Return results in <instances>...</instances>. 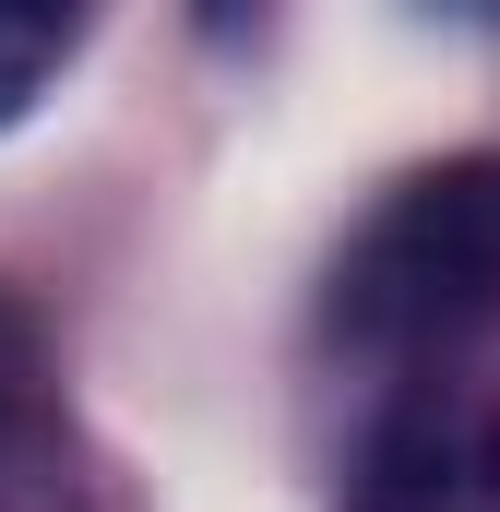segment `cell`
Wrapping results in <instances>:
<instances>
[{
    "label": "cell",
    "instance_id": "obj_1",
    "mask_svg": "<svg viewBox=\"0 0 500 512\" xmlns=\"http://www.w3.org/2000/svg\"><path fill=\"white\" fill-rule=\"evenodd\" d=\"M500 310V155H441L334 262V334L358 358H441Z\"/></svg>",
    "mask_w": 500,
    "mask_h": 512
},
{
    "label": "cell",
    "instance_id": "obj_2",
    "mask_svg": "<svg viewBox=\"0 0 500 512\" xmlns=\"http://www.w3.org/2000/svg\"><path fill=\"white\" fill-rule=\"evenodd\" d=\"M72 417L48 393V358L36 334L0 310V512H72Z\"/></svg>",
    "mask_w": 500,
    "mask_h": 512
},
{
    "label": "cell",
    "instance_id": "obj_3",
    "mask_svg": "<svg viewBox=\"0 0 500 512\" xmlns=\"http://www.w3.org/2000/svg\"><path fill=\"white\" fill-rule=\"evenodd\" d=\"M358 512H453V441H441V417H393L370 441Z\"/></svg>",
    "mask_w": 500,
    "mask_h": 512
},
{
    "label": "cell",
    "instance_id": "obj_4",
    "mask_svg": "<svg viewBox=\"0 0 500 512\" xmlns=\"http://www.w3.org/2000/svg\"><path fill=\"white\" fill-rule=\"evenodd\" d=\"M72 48H84V24H72V12H48V0H0V131L60 84V60H72Z\"/></svg>",
    "mask_w": 500,
    "mask_h": 512
},
{
    "label": "cell",
    "instance_id": "obj_5",
    "mask_svg": "<svg viewBox=\"0 0 500 512\" xmlns=\"http://www.w3.org/2000/svg\"><path fill=\"white\" fill-rule=\"evenodd\" d=\"M489 512H500V441H489Z\"/></svg>",
    "mask_w": 500,
    "mask_h": 512
}]
</instances>
